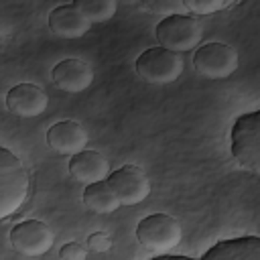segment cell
<instances>
[{
	"instance_id": "cell-1",
	"label": "cell",
	"mask_w": 260,
	"mask_h": 260,
	"mask_svg": "<svg viewBox=\"0 0 260 260\" xmlns=\"http://www.w3.org/2000/svg\"><path fill=\"white\" fill-rule=\"evenodd\" d=\"M28 173L20 158L8 148H0V217L6 219L20 209L28 195Z\"/></svg>"
},
{
	"instance_id": "cell-12",
	"label": "cell",
	"mask_w": 260,
	"mask_h": 260,
	"mask_svg": "<svg viewBox=\"0 0 260 260\" xmlns=\"http://www.w3.org/2000/svg\"><path fill=\"white\" fill-rule=\"evenodd\" d=\"M69 175L83 183V185H89V183H95V181H104L110 177V162L108 158L98 152V150H87L83 148L81 152L73 154L69 158Z\"/></svg>"
},
{
	"instance_id": "cell-15",
	"label": "cell",
	"mask_w": 260,
	"mask_h": 260,
	"mask_svg": "<svg viewBox=\"0 0 260 260\" xmlns=\"http://www.w3.org/2000/svg\"><path fill=\"white\" fill-rule=\"evenodd\" d=\"M81 201L93 213H114L122 205L118 195L114 193L112 185L108 183V179L85 185V189L81 193Z\"/></svg>"
},
{
	"instance_id": "cell-13",
	"label": "cell",
	"mask_w": 260,
	"mask_h": 260,
	"mask_svg": "<svg viewBox=\"0 0 260 260\" xmlns=\"http://www.w3.org/2000/svg\"><path fill=\"white\" fill-rule=\"evenodd\" d=\"M203 260H260V238L242 236L219 240L203 254Z\"/></svg>"
},
{
	"instance_id": "cell-10",
	"label": "cell",
	"mask_w": 260,
	"mask_h": 260,
	"mask_svg": "<svg viewBox=\"0 0 260 260\" xmlns=\"http://www.w3.org/2000/svg\"><path fill=\"white\" fill-rule=\"evenodd\" d=\"M53 85L65 93H81L93 83V69L81 59H63L51 71Z\"/></svg>"
},
{
	"instance_id": "cell-16",
	"label": "cell",
	"mask_w": 260,
	"mask_h": 260,
	"mask_svg": "<svg viewBox=\"0 0 260 260\" xmlns=\"http://www.w3.org/2000/svg\"><path fill=\"white\" fill-rule=\"evenodd\" d=\"M91 24L110 20L118 10V0H73L71 2Z\"/></svg>"
},
{
	"instance_id": "cell-3",
	"label": "cell",
	"mask_w": 260,
	"mask_h": 260,
	"mask_svg": "<svg viewBox=\"0 0 260 260\" xmlns=\"http://www.w3.org/2000/svg\"><path fill=\"white\" fill-rule=\"evenodd\" d=\"M183 59L179 53L165 49V47H148L136 57L134 69L140 79L152 85H167L181 77L183 73Z\"/></svg>"
},
{
	"instance_id": "cell-14",
	"label": "cell",
	"mask_w": 260,
	"mask_h": 260,
	"mask_svg": "<svg viewBox=\"0 0 260 260\" xmlns=\"http://www.w3.org/2000/svg\"><path fill=\"white\" fill-rule=\"evenodd\" d=\"M49 28L61 39H81L85 32H89L91 22L73 6H57L49 12Z\"/></svg>"
},
{
	"instance_id": "cell-6",
	"label": "cell",
	"mask_w": 260,
	"mask_h": 260,
	"mask_svg": "<svg viewBox=\"0 0 260 260\" xmlns=\"http://www.w3.org/2000/svg\"><path fill=\"white\" fill-rule=\"evenodd\" d=\"M240 57L232 45L225 43H205L193 53V67L199 75L207 79H225L238 69Z\"/></svg>"
},
{
	"instance_id": "cell-5",
	"label": "cell",
	"mask_w": 260,
	"mask_h": 260,
	"mask_svg": "<svg viewBox=\"0 0 260 260\" xmlns=\"http://www.w3.org/2000/svg\"><path fill=\"white\" fill-rule=\"evenodd\" d=\"M154 37L160 47L171 49L175 53H185L199 47L203 28L189 14H169L156 24Z\"/></svg>"
},
{
	"instance_id": "cell-9",
	"label": "cell",
	"mask_w": 260,
	"mask_h": 260,
	"mask_svg": "<svg viewBox=\"0 0 260 260\" xmlns=\"http://www.w3.org/2000/svg\"><path fill=\"white\" fill-rule=\"evenodd\" d=\"M4 104H6V110L18 118H37L47 112L49 98L39 85L22 81L8 89Z\"/></svg>"
},
{
	"instance_id": "cell-8",
	"label": "cell",
	"mask_w": 260,
	"mask_h": 260,
	"mask_svg": "<svg viewBox=\"0 0 260 260\" xmlns=\"http://www.w3.org/2000/svg\"><path fill=\"white\" fill-rule=\"evenodd\" d=\"M114 193L122 205H136L150 195V181L146 173L136 165H122L108 177Z\"/></svg>"
},
{
	"instance_id": "cell-2",
	"label": "cell",
	"mask_w": 260,
	"mask_h": 260,
	"mask_svg": "<svg viewBox=\"0 0 260 260\" xmlns=\"http://www.w3.org/2000/svg\"><path fill=\"white\" fill-rule=\"evenodd\" d=\"M230 144L238 165L260 175V110L236 118L230 132Z\"/></svg>"
},
{
	"instance_id": "cell-17",
	"label": "cell",
	"mask_w": 260,
	"mask_h": 260,
	"mask_svg": "<svg viewBox=\"0 0 260 260\" xmlns=\"http://www.w3.org/2000/svg\"><path fill=\"white\" fill-rule=\"evenodd\" d=\"M234 2H236V0H183L187 12H189V14H197V16L213 14V12L225 10V8L232 6Z\"/></svg>"
},
{
	"instance_id": "cell-4",
	"label": "cell",
	"mask_w": 260,
	"mask_h": 260,
	"mask_svg": "<svg viewBox=\"0 0 260 260\" xmlns=\"http://www.w3.org/2000/svg\"><path fill=\"white\" fill-rule=\"evenodd\" d=\"M181 223L167 213H150L136 225V240L154 254H167L181 244Z\"/></svg>"
},
{
	"instance_id": "cell-20",
	"label": "cell",
	"mask_w": 260,
	"mask_h": 260,
	"mask_svg": "<svg viewBox=\"0 0 260 260\" xmlns=\"http://www.w3.org/2000/svg\"><path fill=\"white\" fill-rule=\"evenodd\" d=\"M87 256V250L79 242H67L59 248V258L63 260H83Z\"/></svg>"
},
{
	"instance_id": "cell-7",
	"label": "cell",
	"mask_w": 260,
	"mask_h": 260,
	"mask_svg": "<svg viewBox=\"0 0 260 260\" xmlns=\"http://www.w3.org/2000/svg\"><path fill=\"white\" fill-rule=\"evenodd\" d=\"M10 246L22 256H43L53 248V230L41 219L18 221L10 230Z\"/></svg>"
},
{
	"instance_id": "cell-18",
	"label": "cell",
	"mask_w": 260,
	"mask_h": 260,
	"mask_svg": "<svg viewBox=\"0 0 260 260\" xmlns=\"http://www.w3.org/2000/svg\"><path fill=\"white\" fill-rule=\"evenodd\" d=\"M148 12H154V14H162V16H169V14H189L183 0H138Z\"/></svg>"
},
{
	"instance_id": "cell-11",
	"label": "cell",
	"mask_w": 260,
	"mask_h": 260,
	"mask_svg": "<svg viewBox=\"0 0 260 260\" xmlns=\"http://www.w3.org/2000/svg\"><path fill=\"white\" fill-rule=\"evenodd\" d=\"M45 140H47V146L51 150H55L57 154L73 156V154L81 152L87 146L89 138H87L85 128L79 122H75V120H61V122H55L47 130Z\"/></svg>"
},
{
	"instance_id": "cell-19",
	"label": "cell",
	"mask_w": 260,
	"mask_h": 260,
	"mask_svg": "<svg viewBox=\"0 0 260 260\" xmlns=\"http://www.w3.org/2000/svg\"><path fill=\"white\" fill-rule=\"evenodd\" d=\"M87 250L89 252H108L112 248V238L106 234V232H93L89 238H87Z\"/></svg>"
}]
</instances>
